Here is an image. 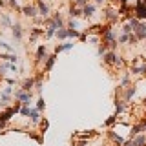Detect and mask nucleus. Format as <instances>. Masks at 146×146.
<instances>
[{
    "mask_svg": "<svg viewBox=\"0 0 146 146\" xmlns=\"http://www.w3.org/2000/svg\"><path fill=\"white\" fill-rule=\"evenodd\" d=\"M102 42L106 44L110 49H115L117 40H115V35H113L111 27H104V29H102Z\"/></svg>",
    "mask_w": 146,
    "mask_h": 146,
    "instance_id": "1",
    "label": "nucleus"
},
{
    "mask_svg": "<svg viewBox=\"0 0 146 146\" xmlns=\"http://www.w3.org/2000/svg\"><path fill=\"white\" fill-rule=\"evenodd\" d=\"M133 17H137L139 20H146V2H143V0L137 2V6L133 9Z\"/></svg>",
    "mask_w": 146,
    "mask_h": 146,
    "instance_id": "2",
    "label": "nucleus"
},
{
    "mask_svg": "<svg viewBox=\"0 0 146 146\" xmlns=\"http://www.w3.org/2000/svg\"><path fill=\"white\" fill-rule=\"evenodd\" d=\"M133 35L137 36V40H146V22H139L133 27Z\"/></svg>",
    "mask_w": 146,
    "mask_h": 146,
    "instance_id": "3",
    "label": "nucleus"
},
{
    "mask_svg": "<svg viewBox=\"0 0 146 146\" xmlns=\"http://www.w3.org/2000/svg\"><path fill=\"white\" fill-rule=\"evenodd\" d=\"M102 58H104V64H108V66H117V60H119L121 57H119L115 51H110V53L104 55Z\"/></svg>",
    "mask_w": 146,
    "mask_h": 146,
    "instance_id": "4",
    "label": "nucleus"
},
{
    "mask_svg": "<svg viewBox=\"0 0 146 146\" xmlns=\"http://www.w3.org/2000/svg\"><path fill=\"white\" fill-rule=\"evenodd\" d=\"M15 97L20 100L22 104H29V99H31V91H15Z\"/></svg>",
    "mask_w": 146,
    "mask_h": 146,
    "instance_id": "5",
    "label": "nucleus"
},
{
    "mask_svg": "<svg viewBox=\"0 0 146 146\" xmlns=\"http://www.w3.org/2000/svg\"><path fill=\"white\" fill-rule=\"evenodd\" d=\"M22 13H24L26 17H29V18H36V15H38V7L26 6V7H22Z\"/></svg>",
    "mask_w": 146,
    "mask_h": 146,
    "instance_id": "6",
    "label": "nucleus"
},
{
    "mask_svg": "<svg viewBox=\"0 0 146 146\" xmlns=\"http://www.w3.org/2000/svg\"><path fill=\"white\" fill-rule=\"evenodd\" d=\"M36 7H38V15H42L44 18L49 17V7L46 6V4L42 2V0H38V4H36Z\"/></svg>",
    "mask_w": 146,
    "mask_h": 146,
    "instance_id": "7",
    "label": "nucleus"
},
{
    "mask_svg": "<svg viewBox=\"0 0 146 146\" xmlns=\"http://www.w3.org/2000/svg\"><path fill=\"white\" fill-rule=\"evenodd\" d=\"M51 22H53V26L57 27V29H60V27H64V18L60 17V13H55L53 18H51Z\"/></svg>",
    "mask_w": 146,
    "mask_h": 146,
    "instance_id": "8",
    "label": "nucleus"
},
{
    "mask_svg": "<svg viewBox=\"0 0 146 146\" xmlns=\"http://www.w3.org/2000/svg\"><path fill=\"white\" fill-rule=\"evenodd\" d=\"M106 18H108L110 22H115L117 18H119V11H117V9H113V7H108L106 9Z\"/></svg>",
    "mask_w": 146,
    "mask_h": 146,
    "instance_id": "9",
    "label": "nucleus"
},
{
    "mask_svg": "<svg viewBox=\"0 0 146 146\" xmlns=\"http://www.w3.org/2000/svg\"><path fill=\"white\" fill-rule=\"evenodd\" d=\"M133 75H146V64H139V66H131V71Z\"/></svg>",
    "mask_w": 146,
    "mask_h": 146,
    "instance_id": "10",
    "label": "nucleus"
},
{
    "mask_svg": "<svg viewBox=\"0 0 146 146\" xmlns=\"http://www.w3.org/2000/svg\"><path fill=\"white\" fill-rule=\"evenodd\" d=\"M93 13H95V6H93V4H88L86 7H82V17L90 18V17H93Z\"/></svg>",
    "mask_w": 146,
    "mask_h": 146,
    "instance_id": "11",
    "label": "nucleus"
},
{
    "mask_svg": "<svg viewBox=\"0 0 146 146\" xmlns=\"http://www.w3.org/2000/svg\"><path fill=\"white\" fill-rule=\"evenodd\" d=\"M141 131H144V121H141L139 124H135L133 128H131V139H133L135 135H139Z\"/></svg>",
    "mask_w": 146,
    "mask_h": 146,
    "instance_id": "12",
    "label": "nucleus"
},
{
    "mask_svg": "<svg viewBox=\"0 0 146 146\" xmlns=\"http://www.w3.org/2000/svg\"><path fill=\"white\" fill-rule=\"evenodd\" d=\"M135 93H137V88H135V86H128V88H126V91H124V100L128 102V100H130L131 97H133Z\"/></svg>",
    "mask_w": 146,
    "mask_h": 146,
    "instance_id": "13",
    "label": "nucleus"
},
{
    "mask_svg": "<svg viewBox=\"0 0 146 146\" xmlns=\"http://www.w3.org/2000/svg\"><path fill=\"white\" fill-rule=\"evenodd\" d=\"M55 33H57V27L53 26L51 20H48V29H46V36L48 38H51V36H55Z\"/></svg>",
    "mask_w": 146,
    "mask_h": 146,
    "instance_id": "14",
    "label": "nucleus"
},
{
    "mask_svg": "<svg viewBox=\"0 0 146 146\" xmlns=\"http://www.w3.org/2000/svg\"><path fill=\"white\" fill-rule=\"evenodd\" d=\"M44 58H48V53H46V48H44V46H40V48L36 49V60L42 62Z\"/></svg>",
    "mask_w": 146,
    "mask_h": 146,
    "instance_id": "15",
    "label": "nucleus"
},
{
    "mask_svg": "<svg viewBox=\"0 0 146 146\" xmlns=\"http://www.w3.org/2000/svg\"><path fill=\"white\" fill-rule=\"evenodd\" d=\"M55 58H57V55H49L48 58H46V66H44V70L46 71H49L53 68V64H55Z\"/></svg>",
    "mask_w": 146,
    "mask_h": 146,
    "instance_id": "16",
    "label": "nucleus"
},
{
    "mask_svg": "<svg viewBox=\"0 0 146 146\" xmlns=\"http://www.w3.org/2000/svg\"><path fill=\"white\" fill-rule=\"evenodd\" d=\"M133 143H135V146H146V135H135L133 137Z\"/></svg>",
    "mask_w": 146,
    "mask_h": 146,
    "instance_id": "17",
    "label": "nucleus"
},
{
    "mask_svg": "<svg viewBox=\"0 0 146 146\" xmlns=\"http://www.w3.org/2000/svg\"><path fill=\"white\" fill-rule=\"evenodd\" d=\"M71 48H73V44H70V42L60 44V46H57V48H55V55L60 53V51H68V49H71Z\"/></svg>",
    "mask_w": 146,
    "mask_h": 146,
    "instance_id": "18",
    "label": "nucleus"
},
{
    "mask_svg": "<svg viewBox=\"0 0 146 146\" xmlns=\"http://www.w3.org/2000/svg\"><path fill=\"white\" fill-rule=\"evenodd\" d=\"M13 36H15L17 40L22 38V27H20V24H15V26H13Z\"/></svg>",
    "mask_w": 146,
    "mask_h": 146,
    "instance_id": "19",
    "label": "nucleus"
},
{
    "mask_svg": "<svg viewBox=\"0 0 146 146\" xmlns=\"http://www.w3.org/2000/svg\"><path fill=\"white\" fill-rule=\"evenodd\" d=\"M70 17H71V18L82 17V9H79V7H75V6H71V7H70Z\"/></svg>",
    "mask_w": 146,
    "mask_h": 146,
    "instance_id": "20",
    "label": "nucleus"
},
{
    "mask_svg": "<svg viewBox=\"0 0 146 146\" xmlns=\"http://www.w3.org/2000/svg\"><path fill=\"white\" fill-rule=\"evenodd\" d=\"M115 110H117V113H122L126 110V100H117V102H115Z\"/></svg>",
    "mask_w": 146,
    "mask_h": 146,
    "instance_id": "21",
    "label": "nucleus"
},
{
    "mask_svg": "<svg viewBox=\"0 0 146 146\" xmlns=\"http://www.w3.org/2000/svg\"><path fill=\"white\" fill-rule=\"evenodd\" d=\"M29 119L33 122H38L40 121V111H38V110H31V111H29Z\"/></svg>",
    "mask_w": 146,
    "mask_h": 146,
    "instance_id": "22",
    "label": "nucleus"
},
{
    "mask_svg": "<svg viewBox=\"0 0 146 146\" xmlns=\"http://www.w3.org/2000/svg\"><path fill=\"white\" fill-rule=\"evenodd\" d=\"M33 84H35V79H27V80H24V86H22V90H24V91H31Z\"/></svg>",
    "mask_w": 146,
    "mask_h": 146,
    "instance_id": "23",
    "label": "nucleus"
},
{
    "mask_svg": "<svg viewBox=\"0 0 146 146\" xmlns=\"http://www.w3.org/2000/svg\"><path fill=\"white\" fill-rule=\"evenodd\" d=\"M110 137H111V141H113V143H117L119 146H122V144H124V141H122V139H121V137H119L117 133H113V131H110Z\"/></svg>",
    "mask_w": 146,
    "mask_h": 146,
    "instance_id": "24",
    "label": "nucleus"
},
{
    "mask_svg": "<svg viewBox=\"0 0 146 146\" xmlns=\"http://www.w3.org/2000/svg\"><path fill=\"white\" fill-rule=\"evenodd\" d=\"M55 35H57L58 38H68V27H60V29H57Z\"/></svg>",
    "mask_w": 146,
    "mask_h": 146,
    "instance_id": "25",
    "label": "nucleus"
},
{
    "mask_svg": "<svg viewBox=\"0 0 146 146\" xmlns=\"http://www.w3.org/2000/svg\"><path fill=\"white\" fill-rule=\"evenodd\" d=\"M97 53L100 55V57H104V55L108 53V46L104 44V42H102V44H99V48H97Z\"/></svg>",
    "mask_w": 146,
    "mask_h": 146,
    "instance_id": "26",
    "label": "nucleus"
},
{
    "mask_svg": "<svg viewBox=\"0 0 146 146\" xmlns=\"http://www.w3.org/2000/svg\"><path fill=\"white\" fill-rule=\"evenodd\" d=\"M40 33H42V31H40L38 27H33V31H31V36H29V40H31V42H35V40H36V36H38Z\"/></svg>",
    "mask_w": 146,
    "mask_h": 146,
    "instance_id": "27",
    "label": "nucleus"
},
{
    "mask_svg": "<svg viewBox=\"0 0 146 146\" xmlns=\"http://www.w3.org/2000/svg\"><path fill=\"white\" fill-rule=\"evenodd\" d=\"M18 111H20V115H24V117H27V115H29V111H31L29 104H24V106H22L20 110H18Z\"/></svg>",
    "mask_w": 146,
    "mask_h": 146,
    "instance_id": "28",
    "label": "nucleus"
},
{
    "mask_svg": "<svg viewBox=\"0 0 146 146\" xmlns=\"http://www.w3.org/2000/svg\"><path fill=\"white\" fill-rule=\"evenodd\" d=\"M88 4H90V0H75V7H79V9L86 7Z\"/></svg>",
    "mask_w": 146,
    "mask_h": 146,
    "instance_id": "29",
    "label": "nucleus"
},
{
    "mask_svg": "<svg viewBox=\"0 0 146 146\" xmlns=\"http://www.w3.org/2000/svg\"><path fill=\"white\" fill-rule=\"evenodd\" d=\"M0 22H2V26H11V18H9V15H2Z\"/></svg>",
    "mask_w": 146,
    "mask_h": 146,
    "instance_id": "30",
    "label": "nucleus"
},
{
    "mask_svg": "<svg viewBox=\"0 0 146 146\" xmlns=\"http://www.w3.org/2000/svg\"><path fill=\"white\" fill-rule=\"evenodd\" d=\"M68 36L70 38H77V36H80V33L77 29H68Z\"/></svg>",
    "mask_w": 146,
    "mask_h": 146,
    "instance_id": "31",
    "label": "nucleus"
},
{
    "mask_svg": "<svg viewBox=\"0 0 146 146\" xmlns=\"http://www.w3.org/2000/svg\"><path fill=\"white\" fill-rule=\"evenodd\" d=\"M77 26H79V22H77L75 18H71V20L68 22V29H77Z\"/></svg>",
    "mask_w": 146,
    "mask_h": 146,
    "instance_id": "32",
    "label": "nucleus"
},
{
    "mask_svg": "<svg viewBox=\"0 0 146 146\" xmlns=\"http://www.w3.org/2000/svg\"><path fill=\"white\" fill-rule=\"evenodd\" d=\"M44 108H46V102H44V99L40 97V99H38V102H36V110H38V111H42Z\"/></svg>",
    "mask_w": 146,
    "mask_h": 146,
    "instance_id": "33",
    "label": "nucleus"
},
{
    "mask_svg": "<svg viewBox=\"0 0 146 146\" xmlns=\"http://www.w3.org/2000/svg\"><path fill=\"white\" fill-rule=\"evenodd\" d=\"M128 40H130V35H126V33H122L121 36H119V42H121V44H126Z\"/></svg>",
    "mask_w": 146,
    "mask_h": 146,
    "instance_id": "34",
    "label": "nucleus"
},
{
    "mask_svg": "<svg viewBox=\"0 0 146 146\" xmlns=\"http://www.w3.org/2000/svg\"><path fill=\"white\" fill-rule=\"evenodd\" d=\"M115 121H117V115H113V117H110L108 121H106V126H113L115 124Z\"/></svg>",
    "mask_w": 146,
    "mask_h": 146,
    "instance_id": "35",
    "label": "nucleus"
},
{
    "mask_svg": "<svg viewBox=\"0 0 146 146\" xmlns=\"http://www.w3.org/2000/svg\"><path fill=\"white\" fill-rule=\"evenodd\" d=\"M128 80H130V73H124V77H122L121 84H122V86H126V84H128Z\"/></svg>",
    "mask_w": 146,
    "mask_h": 146,
    "instance_id": "36",
    "label": "nucleus"
},
{
    "mask_svg": "<svg viewBox=\"0 0 146 146\" xmlns=\"http://www.w3.org/2000/svg\"><path fill=\"white\" fill-rule=\"evenodd\" d=\"M128 44H137V36L133 33H130V40H128Z\"/></svg>",
    "mask_w": 146,
    "mask_h": 146,
    "instance_id": "37",
    "label": "nucleus"
},
{
    "mask_svg": "<svg viewBox=\"0 0 146 146\" xmlns=\"http://www.w3.org/2000/svg\"><path fill=\"white\" fill-rule=\"evenodd\" d=\"M9 6H11V7H15V9H18V4H17V0H9Z\"/></svg>",
    "mask_w": 146,
    "mask_h": 146,
    "instance_id": "38",
    "label": "nucleus"
},
{
    "mask_svg": "<svg viewBox=\"0 0 146 146\" xmlns=\"http://www.w3.org/2000/svg\"><path fill=\"white\" fill-rule=\"evenodd\" d=\"M122 146H135V143H133V139H130V141H126Z\"/></svg>",
    "mask_w": 146,
    "mask_h": 146,
    "instance_id": "39",
    "label": "nucleus"
},
{
    "mask_svg": "<svg viewBox=\"0 0 146 146\" xmlns=\"http://www.w3.org/2000/svg\"><path fill=\"white\" fill-rule=\"evenodd\" d=\"M2 93H4V95H11V88H6V90L2 91Z\"/></svg>",
    "mask_w": 146,
    "mask_h": 146,
    "instance_id": "40",
    "label": "nucleus"
},
{
    "mask_svg": "<svg viewBox=\"0 0 146 146\" xmlns=\"http://www.w3.org/2000/svg\"><path fill=\"white\" fill-rule=\"evenodd\" d=\"M46 130H48V121L42 122V131H46Z\"/></svg>",
    "mask_w": 146,
    "mask_h": 146,
    "instance_id": "41",
    "label": "nucleus"
},
{
    "mask_svg": "<svg viewBox=\"0 0 146 146\" xmlns=\"http://www.w3.org/2000/svg\"><path fill=\"white\" fill-rule=\"evenodd\" d=\"M104 2V0H95V4H102Z\"/></svg>",
    "mask_w": 146,
    "mask_h": 146,
    "instance_id": "42",
    "label": "nucleus"
},
{
    "mask_svg": "<svg viewBox=\"0 0 146 146\" xmlns=\"http://www.w3.org/2000/svg\"><path fill=\"white\" fill-rule=\"evenodd\" d=\"M143 106H144V108H146V97H144V100H143Z\"/></svg>",
    "mask_w": 146,
    "mask_h": 146,
    "instance_id": "43",
    "label": "nucleus"
},
{
    "mask_svg": "<svg viewBox=\"0 0 146 146\" xmlns=\"http://www.w3.org/2000/svg\"><path fill=\"white\" fill-rule=\"evenodd\" d=\"M144 133H146V121H144Z\"/></svg>",
    "mask_w": 146,
    "mask_h": 146,
    "instance_id": "44",
    "label": "nucleus"
}]
</instances>
